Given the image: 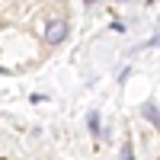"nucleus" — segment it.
<instances>
[{
    "label": "nucleus",
    "mask_w": 160,
    "mask_h": 160,
    "mask_svg": "<svg viewBox=\"0 0 160 160\" xmlns=\"http://www.w3.org/2000/svg\"><path fill=\"white\" fill-rule=\"evenodd\" d=\"M141 115L148 118L151 125H157V128H160V115H157V109H154V106H144V109H141Z\"/></svg>",
    "instance_id": "2"
},
{
    "label": "nucleus",
    "mask_w": 160,
    "mask_h": 160,
    "mask_svg": "<svg viewBox=\"0 0 160 160\" xmlns=\"http://www.w3.org/2000/svg\"><path fill=\"white\" fill-rule=\"evenodd\" d=\"M90 128H93V131H99V115H96V112L90 115Z\"/></svg>",
    "instance_id": "3"
},
{
    "label": "nucleus",
    "mask_w": 160,
    "mask_h": 160,
    "mask_svg": "<svg viewBox=\"0 0 160 160\" xmlns=\"http://www.w3.org/2000/svg\"><path fill=\"white\" fill-rule=\"evenodd\" d=\"M64 35H68V22L55 19V22H48V26H45V42L58 45V42H64Z\"/></svg>",
    "instance_id": "1"
},
{
    "label": "nucleus",
    "mask_w": 160,
    "mask_h": 160,
    "mask_svg": "<svg viewBox=\"0 0 160 160\" xmlns=\"http://www.w3.org/2000/svg\"><path fill=\"white\" fill-rule=\"evenodd\" d=\"M151 45H154V48H160V35H154V38H151Z\"/></svg>",
    "instance_id": "4"
}]
</instances>
